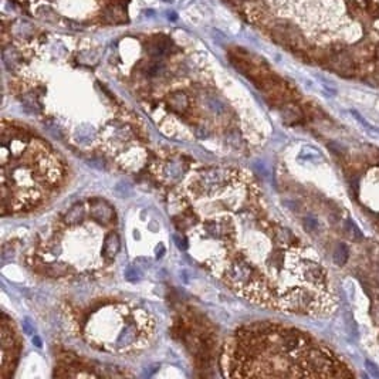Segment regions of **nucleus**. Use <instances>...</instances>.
I'll return each mask as SVG.
<instances>
[{"label": "nucleus", "instance_id": "obj_1", "mask_svg": "<svg viewBox=\"0 0 379 379\" xmlns=\"http://www.w3.org/2000/svg\"><path fill=\"white\" fill-rule=\"evenodd\" d=\"M176 195L190 254L236 294L290 314L334 313L337 298L316 250L267 213L246 172L206 169Z\"/></svg>", "mask_w": 379, "mask_h": 379}, {"label": "nucleus", "instance_id": "obj_2", "mask_svg": "<svg viewBox=\"0 0 379 379\" xmlns=\"http://www.w3.org/2000/svg\"><path fill=\"white\" fill-rule=\"evenodd\" d=\"M229 378H352L347 362L317 338L291 326L257 323L242 326L223 347Z\"/></svg>", "mask_w": 379, "mask_h": 379}, {"label": "nucleus", "instance_id": "obj_3", "mask_svg": "<svg viewBox=\"0 0 379 379\" xmlns=\"http://www.w3.org/2000/svg\"><path fill=\"white\" fill-rule=\"evenodd\" d=\"M1 215L32 211L63 183V161L44 139L21 126L1 125Z\"/></svg>", "mask_w": 379, "mask_h": 379}, {"label": "nucleus", "instance_id": "obj_4", "mask_svg": "<svg viewBox=\"0 0 379 379\" xmlns=\"http://www.w3.org/2000/svg\"><path fill=\"white\" fill-rule=\"evenodd\" d=\"M154 332L155 321L144 308L118 303L95 310L84 326V338L90 345L112 354L144 349Z\"/></svg>", "mask_w": 379, "mask_h": 379}, {"label": "nucleus", "instance_id": "obj_5", "mask_svg": "<svg viewBox=\"0 0 379 379\" xmlns=\"http://www.w3.org/2000/svg\"><path fill=\"white\" fill-rule=\"evenodd\" d=\"M352 199L379 232V149H357L345 158Z\"/></svg>", "mask_w": 379, "mask_h": 379}, {"label": "nucleus", "instance_id": "obj_6", "mask_svg": "<svg viewBox=\"0 0 379 379\" xmlns=\"http://www.w3.org/2000/svg\"><path fill=\"white\" fill-rule=\"evenodd\" d=\"M20 351V341L14 326L6 314L1 320V378H9V372L16 365Z\"/></svg>", "mask_w": 379, "mask_h": 379}, {"label": "nucleus", "instance_id": "obj_7", "mask_svg": "<svg viewBox=\"0 0 379 379\" xmlns=\"http://www.w3.org/2000/svg\"><path fill=\"white\" fill-rule=\"evenodd\" d=\"M119 237L114 230L109 232V234L107 236L106 243H104V257L108 262H112L115 259V256L119 252Z\"/></svg>", "mask_w": 379, "mask_h": 379}, {"label": "nucleus", "instance_id": "obj_8", "mask_svg": "<svg viewBox=\"0 0 379 379\" xmlns=\"http://www.w3.org/2000/svg\"><path fill=\"white\" fill-rule=\"evenodd\" d=\"M354 1H355V3H365L367 0H354Z\"/></svg>", "mask_w": 379, "mask_h": 379}]
</instances>
